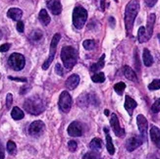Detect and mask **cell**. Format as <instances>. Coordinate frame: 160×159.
<instances>
[{
    "label": "cell",
    "instance_id": "41",
    "mask_svg": "<svg viewBox=\"0 0 160 159\" xmlns=\"http://www.w3.org/2000/svg\"><path fill=\"white\" fill-rule=\"evenodd\" d=\"M11 47V44L10 43H4L2 44L1 46H0V51L1 52H7Z\"/></svg>",
    "mask_w": 160,
    "mask_h": 159
},
{
    "label": "cell",
    "instance_id": "39",
    "mask_svg": "<svg viewBox=\"0 0 160 159\" xmlns=\"http://www.w3.org/2000/svg\"><path fill=\"white\" fill-rule=\"evenodd\" d=\"M135 65H136V69L137 71H140L141 68H140V59H138V50L136 49L135 50Z\"/></svg>",
    "mask_w": 160,
    "mask_h": 159
},
{
    "label": "cell",
    "instance_id": "37",
    "mask_svg": "<svg viewBox=\"0 0 160 159\" xmlns=\"http://www.w3.org/2000/svg\"><path fill=\"white\" fill-rule=\"evenodd\" d=\"M12 103H13V95H12V93H8L6 96V106H7V108L10 109Z\"/></svg>",
    "mask_w": 160,
    "mask_h": 159
},
{
    "label": "cell",
    "instance_id": "27",
    "mask_svg": "<svg viewBox=\"0 0 160 159\" xmlns=\"http://www.w3.org/2000/svg\"><path fill=\"white\" fill-rule=\"evenodd\" d=\"M89 104V96L87 94H82L78 98V105L81 108H86Z\"/></svg>",
    "mask_w": 160,
    "mask_h": 159
},
{
    "label": "cell",
    "instance_id": "30",
    "mask_svg": "<svg viewBox=\"0 0 160 159\" xmlns=\"http://www.w3.org/2000/svg\"><path fill=\"white\" fill-rule=\"evenodd\" d=\"M92 80L93 82H103L105 81V75H104L102 72L95 73L94 75L92 76Z\"/></svg>",
    "mask_w": 160,
    "mask_h": 159
},
{
    "label": "cell",
    "instance_id": "45",
    "mask_svg": "<svg viewBox=\"0 0 160 159\" xmlns=\"http://www.w3.org/2000/svg\"><path fill=\"white\" fill-rule=\"evenodd\" d=\"M108 22H109V25L111 26V27H115L116 22H115V19H114L113 17H109Z\"/></svg>",
    "mask_w": 160,
    "mask_h": 159
},
{
    "label": "cell",
    "instance_id": "42",
    "mask_svg": "<svg viewBox=\"0 0 160 159\" xmlns=\"http://www.w3.org/2000/svg\"><path fill=\"white\" fill-rule=\"evenodd\" d=\"M145 1V4H147L148 7H153L156 3H157V0H144Z\"/></svg>",
    "mask_w": 160,
    "mask_h": 159
},
{
    "label": "cell",
    "instance_id": "10",
    "mask_svg": "<svg viewBox=\"0 0 160 159\" xmlns=\"http://www.w3.org/2000/svg\"><path fill=\"white\" fill-rule=\"evenodd\" d=\"M110 125L112 127V130L114 134L117 137H124L125 136V130L123 128L120 127V123L119 120H118V117L115 113H113L111 115V119H110Z\"/></svg>",
    "mask_w": 160,
    "mask_h": 159
},
{
    "label": "cell",
    "instance_id": "32",
    "mask_svg": "<svg viewBox=\"0 0 160 159\" xmlns=\"http://www.w3.org/2000/svg\"><path fill=\"white\" fill-rule=\"evenodd\" d=\"M82 46L86 50H92L95 47V41L92 39H87L82 42Z\"/></svg>",
    "mask_w": 160,
    "mask_h": 159
},
{
    "label": "cell",
    "instance_id": "16",
    "mask_svg": "<svg viewBox=\"0 0 160 159\" xmlns=\"http://www.w3.org/2000/svg\"><path fill=\"white\" fill-rule=\"evenodd\" d=\"M22 16H23V11L20 8H16V7L10 8L8 10V12H7V17L14 20V21H17V22H19L21 20Z\"/></svg>",
    "mask_w": 160,
    "mask_h": 159
},
{
    "label": "cell",
    "instance_id": "14",
    "mask_svg": "<svg viewBox=\"0 0 160 159\" xmlns=\"http://www.w3.org/2000/svg\"><path fill=\"white\" fill-rule=\"evenodd\" d=\"M79 84H80V77L77 74L71 75L65 82L66 87L69 89H71V91H73V89H75L76 87H77L79 86Z\"/></svg>",
    "mask_w": 160,
    "mask_h": 159
},
{
    "label": "cell",
    "instance_id": "11",
    "mask_svg": "<svg viewBox=\"0 0 160 159\" xmlns=\"http://www.w3.org/2000/svg\"><path fill=\"white\" fill-rule=\"evenodd\" d=\"M137 124H138V128L142 137H143L145 140H147V134H148V123L147 118L143 115H138L137 117Z\"/></svg>",
    "mask_w": 160,
    "mask_h": 159
},
{
    "label": "cell",
    "instance_id": "23",
    "mask_svg": "<svg viewBox=\"0 0 160 159\" xmlns=\"http://www.w3.org/2000/svg\"><path fill=\"white\" fill-rule=\"evenodd\" d=\"M104 59H105V54H102L100 59L97 61L96 63L92 65V67H90V71H92V72H97V71H99L100 69H102L104 67V64H105Z\"/></svg>",
    "mask_w": 160,
    "mask_h": 159
},
{
    "label": "cell",
    "instance_id": "48",
    "mask_svg": "<svg viewBox=\"0 0 160 159\" xmlns=\"http://www.w3.org/2000/svg\"><path fill=\"white\" fill-rule=\"evenodd\" d=\"M109 113H110V112H109V110H108V109H105V110H104V114H105L106 116H108Z\"/></svg>",
    "mask_w": 160,
    "mask_h": 159
},
{
    "label": "cell",
    "instance_id": "9",
    "mask_svg": "<svg viewBox=\"0 0 160 159\" xmlns=\"http://www.w3.org/2000/svg\"><path fill=\"white\" fill-rule=\"evenodd\" d=\"M44 127L45 125L42 121H34L29 127V134L32 137H38L43 133Z\"/></svg>",
    "mask_w": 160,
    "mask_h": 159
},
{
    "label": "cell",
    "instance_id": "34",
    "mask_svg": "<svg viewBox=\"0 0 160 159\" xmlns=\"http://www.w3.org/2000/svg\"><path fill=\"white\" fill-rule=\"evenodd\" d=\"M159 88H160V79L153 80L148 85L149 91H157V89H159Z\"/></svg>",
    "mask_w": 160,
    "mask_h": 159
},
{
    "label": "cell",
    "instance_id": "35",
    "mask_svg": "<svg viewBox=\"0 0 160 159\" xmlns=\"http://www.w3.org/2000/svg\"><path fill=\"white\" fill-rule=\"evenodd\" d=\"M151 111L153 113H158L160 111V97L153 103V105L151 106Z\"/></svg>",
    "mask_w": 160,
    "mask_h": 159
},
{
    "label": "cell",
    "instance_id": "19",
    "mask_svg": "<svg viewBox=\"0 0 160 159\" xmlns=\"http://www.w3.org/2000/svg\"><path fill=\"white\" fill-rule=\"evenodd\" d=\"M104 133H105V137H106V147L110 155H113L115 153V147L112 142V139L109 135V131L107 128H104Z\"/></svg>",
    "mask_w": 160,
    "mask_h": 159
},
{
    "label": "cell",
    "instance_id": "25",
    "mask_svg": "<svg viewBox=\"0 0 160 159\" xmlns=\"http://www.w3.org/2000/svg\"><path fill=\"white\" fill-rule=\"evenodd\" d=\"M11 116H12V118L14 119V120H16V121H18V120H22L23 118H24V116H25V114H24V112L21 110L19 107H14L13 109H12V111H11Z\"/></svg>",
    "mask_w": 160,
    "mask_h": 159
},
{
    "label": "cell",
    "instance_id": "12",
    "mask_svg": "<svg viewBox=\"0 0 160 159\" xmlns=\"http://www.w3.org/2000/svg\"><path fill=\"white\" fill-rule=\"evenodd\" d=\"M67 132H68V135L71 137H81L82 135V128L81 123L77 121L72 122L70 125H69Z\"/></svg>",
    "mask_w": 160,
    "mask_h": 159
},
{
    "label": "cell",
    "instance_id": "40",
    "mask_svg": "<svg viewBox=\"0 0 160 159\" xmlns=\"http://www.w3.org/2000/svg\"><path fill=\"white\" fill-rule=\"evenodd\" d=\"M17 31L19 32H24V31H25V25H24V23L22 22V21H19V22L17 23Z\"/></svg>",
    "mask_w": 160,
    "mask_h": 159
},
{
    "label": "cell",
    "instance_id": "20",
    "mask_svg": "<svg viewBox=\"0 0 160 159\" xmlns=\"http://www.w3.org/2000/svg\"><path fill=\"white\" fill-rule=\"evenodd\" d=\"M123 74L128 80L132 81V82H137L138 81V77L136 73L134 72V70L129 66H124L123 67Z\"/></svg>",
    "mask_w": 160,
    "mask_h": 159
},
{
    "label": "cell",
    "instance_id": "15",
    "mask_svg": "<svg viewBox=\"0 0 160 159\" xmlns=\"http://www.w3.org/2000/svg\"><path fill=\"white\" fill-rule=\"evenodd\" d=\"M155 19H156V16L155 14H150L148 18V23H147V36H148V40L150 39V37H152V32H153V27H154V23H155Z\"/></svg>",
    "mask_w": 160,
    "mask_h": 159
},
{
    "label": "cell",
    "instance_id": "36",
    "mask_svg": "<svg viewBox=\"0 0 160 159\" xmlns=\"http://www.w3.org/2000/svg\"><path fill=\"white\" fill-rule=\"evenodd\" d=\"M78 147V144H77V142H75V141H70L68 142V148L69 150L71 151V152H75L76 149H77Z\"/></svg>",
    "mask_w": 160,
    "mask_h": 159
},
{
    "label": "cell",
    "instance_id": "46",
    "mask_svg": "<svg viewBox=\"0 0 160 159\" xmlns=\"http://www.w3.org/2000/svg\"><path fill=\"white\" fill-rule=\"evenodd\" d=\"M30 88H28V87H21V91H20V93L21 94H25L28 91H29Z\"/></svg>",
    "mask_w": 160,
    "mask_h": 159
},
{
    "label": "cell",
    "instance_id": "8",
    "mask_svg": "<svg viewBox=\"0 0 160 159\" xmlns=\"http://www.w3.org/2000/svg\"><path fill=\"white\" fill-rule=\"evenodd\" d=\"M145 141V139L143 137H138V136H134L130 137V139L126 142V148L128 151H134L135 149H137L138 147H141L142 142Z\"/></svg>",
    "mask_w": 160,
    "mask_h": 159
},
{
    "label": "cell",
    "instance_id": "33",
    "mask_svg": "<svg viewBox=\"0 0 160 159\" xmlns=\"http://www.w3.org/2000/svg\"><path fill=\"white\" fill-rule=\"evenodd\" d=\"M82 159H102L97 151H90L83 155Z\"/></svg>",
    "mask_w": 160,
    "mask_h": 159
},
{
    "label": "cell",
    "instance_id": "28",
    "mask_svg": "<svg viewBox=\"0 0 160 159\" xmlns=\"http://www.w3.org/2000/svg\"><path fill=\"white\" fill-rule=\"evenodd\" d=\"M43 37V33L40 30H34L32 32V33L30 34V39L32 41H39Z\"/></svg>",
    "mask_w": 160,
    "mask_h": 159
},
{
    "label": "cell",
    "instance_id": "18",
    "mask_svg": "<svg viewBox=\"0 0 160 159\" xmlns=\"http://www.w3.org/2000/svg\"><path fill=\"white\" fill-rule=\"evenodd\" d=\"M137 106H138V103L136 102V100H134L130 95H126V97H125V108H126V110L128 111L129 115L132 116V114H133V110Z\"/></svg>",
    "mask_w": 160,
    "mask_h": 159
},
{
    "label": "cell",
    "instance_id": "24",
    "mask_svg": "<svg viewBox=\"0 0 160 159\" xmlns=\"http://www.w3.org/2000/svg\"><path fill=\"white\" fill-rule=\"evenodd\" d=\"M89 147L92 150L98 152L102 147V141L98 139V137H94V139L92 140V142H89Z\"/></svg>",
    "mask_w": 160,
    "mask_h": 159
},
{
    "label": "cell",
    "instance_id": "50",
    "mask_svg": "<svg viewBox=\"0 0 160 159\" xmlns=\"http://www.w3.org/2000/svg\"><path fill=\"white\" fill-rule=\"evenodd\" d=\"M157 37H158V38H159V40H160V33H159V34H157Z\"/></svg>",
    "mask_w": 160,
    "mask_h": 159
},
{
    "label": "cell",
    "instance_id": "4",
    "mask_svg": "<svg viewBox=\"0 0 160 159\" xmlns=\"http://www.w3.org/2000/svg\"><path fill=\"white\" fill-rule=\"evenodd\" d=\"M88 20V11L82 6H76L73 11V25L77 30H81Z\"/></svg>",
    "mask_w": 160,
    "mask_h": 159
},
{
    "label": "cell",
    "instance_id": "43",
    "mask_svg": "<svg viewBox=\"0 0 160 159\" xmlns=\"http://www.w3.org/2000/svg\"><path fill=\"white\" fill-rule=\"evenodd\" d=\"M8 79L12 80V81H16V82H28V80L26 78H15V77H11V76H9Z\"/></svg>",
    "mask_w": 160,
    "mask_h": 159
},
{
    "label": "cell",
    "instance_id": "3",
    "mask_svg": "<svg viewBox=\"0 0 160 159\" xmlns=\"http://www.w3.org/2000/svg\"><path fill=\"white\" fill-rule=\"evenodd\" d=\"M61 60L68 70L77 64V52L73 46H64L61 50Z\"/></svg>",
    "mask_w": 160,
    "mask_h": 159
},
{
    "label": "cell",
    "instance_id": "38",
    "mask_svg": "<svg viewBox=\"0 0 160 159\" xmlns=\"http://www.w3.org/2000/svg\"><path fill=\"white\" fill-rule=\"evenodd\" d=\"M55 72H56V74L57 75H59V76H64V71H63V68H62V66L59 64V63H57L56 64V66H55Z\"/></svg>",
    "mask_w": 160,
    "mask_h": 159
},
{
    "label": "cell",
    "instance_id": "6",
    "mask_svg": "<svg viewBox=\"0 0 160 159\" xmlns=\"http://www.w3.org/2000/svg\"><path fill=\"white\" fill-rule=\"evenodd\" d=\"M61 38V36L60 33H55L53 37H52V40L50 42V50H49V55H48V58L44 61V63L42 64V69L43 70H47L48 68H49L50 64L52 63V61L54 59V56H55V53H56V47L58 45V42Z\"/></svg>",
    "mask_w": 160,
    "mask_h": 159
},
{
    "label": "cell",
    "instance_id": "29",
    "mask_svg": "<svg viewBox=\"0 0 160 159\" xmlns=\"http://www.w3.org/2000/svg\"><path fill=\"white\" fill-rule=\"evenodd\" d=\"M7 151H8V153L11 154V155H14L16 154L17 152V146L16 143L14 142L13 141H9L8 142H7Z\"/></svg>",
    "mask_w": 160,
    "mask_h": 159
},
{
    "label": "cell",
    "instance_id": "1",
    "mask_svg": "<svg viewBox=\"0 0 160 159\" xmlns=\"http://www.w3.org/2000/svg\"><path fill=\"white\" fill-rule=\"evenodd\" d=\"M138 11H140V2L138 0H131L125 8V27L128 36H130L133 31L134 23Z\"/></svg>",
    "mask_w": 160,
    "mask_h": 159
},
{
    "label": "cell",
    "instance_id": "13",
    "mask_svg": "<svg viewBox=\"0 0 160 159\" xmlns=\"http://www.w3.org/2000/svg\"><path fill=\"white\" fill-rule=\"evenodd\" d=\"M46 5L53 15H59L62 12V5L58 0H47Z\"/></svg>",
    "mask_w": 160,
    "mask_h": 159
},
{
    "label": "cell",
    "instance_id": "26",
    "mask_svg": "<svg viewBox=\"0 0 160 159\" xmlns=\"http://www.w3.org/2000/svg\"><path fill=\"white\" fill-rule=\"evenodd\" d=\"M138 42H145L148 41V36H147V31H145V27H141L140 29L138 31Z\"/></svg>",
    "mask_w": 160,
    "mask_h": 159
},
{
    "label": "cell",
    "instance_id": "5",
    "mask_svg": "<svg viewBox=\"0 0 160 159\" xmlns=\"http://www.w3.org/2000/svg\"><path fill=\"white\" fill-rule=\"evenodd\" d=\"M26 64L25 56L21 53H12L8 59V65L11 69L15 71L23 70Z\"/></svg>",
    "mask_w": 160,
    "mask_h": 159
},
{
    "label": "cell",
    "instance_id": "7",
    "mask_svg": "<svg viewBox=\"0 0 160 159\" xmlns=\"http://www.w3.org/2000/svg\"><path fill=\"white\" fill-rule=\"evenodd\" d=\"M59 108L61 111H63L64 113H68L71 110L72 107V97L70 93L68 92L64 91L62 92L59 97Z\"/></svg>",
    "mask_w": 160,
    "mask_h": 159
},
{
    "label": "cell",
    "instance_id": "21",
    "mask_svg": "<svg viewBox=\"0 0 160 159\" xmlns=\"http://www.w3.org/2000/svg\"><path fill=\"white\" fill-rule=\"evenodd\" d=\"M142 60H143V64L147 67H150L152 64H153V57L151 56V54L148 48H144L143 49Z\"/></svg>",
    "mask_w": 160,
    "mask_h": 159
},
{
    "label": "cell",
    "instance_id": "47",
    "mask_svg": "<svg viewBox=\"0 0 160 159\" xmlns=\"http://www.w3.org/2000/svg\"><path fill=\"white\" fill-rule=\"evenodd\" d=\"M100 8L102 11L105 10V0H100Z\"/></svg>",
    "mask_w": 160,
    "mask_h": 159
},
{
    "label": "cell",
    "instance_id": "2",
    "mask_svg": "<svg viewBox=\"0 0 160 159\" xmlns=\"http://www.w3.org/2000/svg\"><path fill=\"white\" fill-rule=\"evenodd\" d=\"M25 110L32 115H39L44 111L45 103L38 95H33L28 98L24 103Z\"/></svg>",
    "mask_w": 160,
    "mask_h": 159
},
{
    "label": "cell",
    "instance_id": "22",
    "mask_svg": "<svg viewBox=\"0 0 160 159\" xmlns=\"http://www.w3.org/2000/svg\"><path fill=\"white\" fill-rule=\"evenodd\" d=\"M38 19L40 21V23L42 24V25H44V26H48V25H49V23H50V21H51L49 15H48V13H47V11L45 9H41L39 11Z\"/></svg>",
    "mask_w": 160,
    "mask_h": 159
},
{
    "label": "cell",
    "instance_id": "31",
    "mask_svg": "<svg viewBox=\"0 0 160 159\" xmlns=\"http://www.w3.org/2000/svg\"><path fill=\"white\" fill-rule=\"evenodd\" d=\"M125 88H126V84L123 82H117V84L114 86V91L119 94V95H122Z\"/></svg>",
    "mask_w": 160,
    "mask_h": 159
},
{
    "label": "cell",
    "instance_id": "17",
    "mask_svg": "<svg viewBox=\"0 0 160 159\" xmlns=\"http://www.w3.org/2000/svg\"><path fill=\"white\" fill-rule=\"evenodd\" d=\"M150 137H151V141L153 142V143L155 146L160 148V130L155 127V126H152L150 129Z\"/></svg>",
    "mask_w": 160,
    "mask_h": 159
},
{
    "label": "cell",
    "instance_id": "44",
    "mask_svg": "<svg viewBox=\"0 0 160 159\" xmlns=\"http://www.w3.org/2000/svg\"><path fill=\"white\" fill-rule=\"evenodd\" d=\"M5 153H4V147L2 146L1 142H0V159H4Z\"/></svg>",
    "mask_w": 160,
    "mask_h": 159
},
{
    "label": "cell",
    "instance_id": "49",
    "mask_svg": "<svg viewBox=\"0 0 160 159\" xmlns=\"http://www.w3.org/2000/svg\"><path fill=\"white\" fill-rule=\"evenodd\" d=\"M2 36H3V33L1 31H0V40H1V38H2Z\"/></svg>",
    "mask_w": 160,
    "mask_h": 159
}]
</instances>
